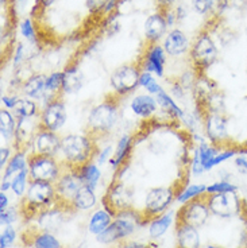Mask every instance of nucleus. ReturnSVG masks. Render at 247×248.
I'll list each match as a JSON object with an SVG mask.
<instances>
[{
  "label": "nucleus",
  "mask_w": 247,
  "mask_h": 248,
  "mask_svg": "<svg viewBox=\"0 0 247 248\" xmlns=\"http://www.w3.org/2000/svg\"><path fill=\"white\" fill-rule=\"evenodd\" d=\"M219 58V47L208 30H203L195 38L189 49V60L192 69L198 73H205L216 63Z\"/></svg>",
  "instance_id": "nucleus-5"
},
{
  "label": "nucleus",
  "mask_w": 247,
  "mask_h": 248,
  "mask_svg": "<svg viewBox=\"0 0 247 248\" xmlns=\"http://www.w3.org/2000/svg\"><path fill=\"white\" fill-rule=\"evenodd\" d=\"M57 204L56 186L46 181H30L19 212L26 220H35L38 213Z\"/></svg>",
  "instance_id": "nucleus-2"
},
{
  "label": "nucleus",
  "mask_w": 247,
  "mask_h": 248,
  "mask_svg": "<svg viewBox=\"0 0 247 248\" xmlns=\"http://www.w3.org/2000/svg\"><path fill=\"white\" fill-rule=\"evenodd\" d=\"M26 60V47L25 45L22 42H18L15 45V49H14V58H13V63L14 68H18L19 65Z\"/></svg>",
  "instance_id": "nucleus-47"
},
{
  "label": "nucleus",
  "mask_w": 247,
  "mask_h": 248,
  "mask_svg": "<svg viewBox=\"0 0 247 248\" xmlns=\"http://www.w3.org/2000/svg\"><path fill=\"white\" fill-rule=\"evenodd\" d=\"M13 112L16 119H35L37 116H39L41 109H39L37 101L27 99V97H22L18 100Z\"/></svg>",
  "instance_id": "nucleus-33"
},
{
  "label": "nucleus",
  "mask_w": 247,
  "mask_h": 248,
  "mask_svg": "<svg viewBox=\"0 0 247 248\" xmlns=\"http://www.w3.org/2000/svg\"><path fill=\"white\" fill-rule=\"evenodd\" d=\"M203 127L208 142L217 146H227L230 143L229 119L226 113L204 112Z\"/></svg>",
  "instance_id": "nucleus-14"
},
{
  "label": "nucleus",
  "mask_w": 247,
  "mask_h": 248,
  "mask_svg": "<svg viewBox=\"0 0 247 248\" xmlns=\"http://www.w3.org/2000/svg\"><path fill=\"white\" fill-rule=\"evenodd\" d=\"M114 221V216L108 211H105L104 208L103 209H99L93 213L91 218H89V223H88V231L93 233V235H99L103 231H105L110 224Z\"/></svg>",
  "instance_id": "nucleus-32"
},
{
  "label": "nucleus",
  "mask_w": 247,
  "mask_h": 248,
  "mask_svg": "<svg viewBox=\"0 0 247 248\" xmlns=\"http://www.w3.org/2000/svg\"><path fill=\"white\" fill-rule=\"evenodd\" d=\"M96 139L89 134H69L61 138L60 161L64 168L79 169L98 154Z\"/></svg>",
  "instance_id": "nucleus-1"
},
{
  "label": "nucleus",
  "mask_w": 247,
  "mask_h": 248,
  "mask_svg": "<svg viewBox=\"0 0 247 248\" xmlns=\"http://www.w3.org/2000/svg\"><path fill=\"white\" fill-rule=\"evenodd\" d=\"M19 97L18 96H15V94H3L1 96V104L3 107L6 108V109H10V111H13L15 106H16V103H18Z\"/></svg>",
  "instance_id": "nucleus-50"
},
{
  "label": "nucleus",
  "mask_w": 247,
  "mask_h": 248,
  "mask_svg": "<svg viewBox=\"0 0 247 248\" xmlns=\"http://www.w3.org/2000/svg\"><path fill=\"white\" fill-rule=\"evenodd\" d=\"M174 13H176V16H177V22H181L188 16V11H186L185 6H177L174 8Z\"/></svg>",
  "instance_id": "nucleus-55"
},
{
  "label": "nucleus",
  "mask_w": 247,
  "mask_h": 248,
  "mask_svg": "<svg viewBox=\"0 0 247 248\" xmlns=\"http://www.w3.org/2000/svg\"><path fill=\"white\" fill-rule=\"evenodd\" d=\"M217 37H219V42H220L223 47H227V46L232 45L236 41V34L230 29H223Z\"/></svg>",
  "instance_id": "nucleus-46"
},
{
  "label": "nucleus",
  "mask_w": 247,
  "mask_h": 248,
  "mask_svg": "<svg viewBox=\"0 0 247 248\" xmlns=\"http://www.w3.org/2000/svg\"><path fill=\"white\" fill-rule=\"evenodd\" d=\"M141 66L138 62L124 63L114 70L110 78V84L112 88V94L120 100L124 96H129L130 93L139 87V77H141Z\"/></svg>",
  "instance_id": "nucleus-7"
},
{
  "label": "nucleus",
  "mask_w": 247,
  "mask_h": 248,
  "mask_svg": "<svg viewBox=\"0 0 247 248\" xmlns=\"http://www.w3.org/2000/svg\"><path fill=\"white\" fill-rule=\"evenodd\" d=\"M234 166L236 171L242 175H247V151H241L234 158Z\"/></svg>",
  "instance_id": "nucleus-45"
},
{
  "label": "nucleus",
  "mask_w": 247,
  "mask_h": 248,
  "mask_svg": "<svg viewBox=\"0 0 247 248\" xmlns=\"http://www.w3.org/2000/svg\"><path fill=\"white\" fill-rule=\"evenodd\" d=\"M14 1H18V3H22V1H25V0H14Z\"/></svg>",
  "instance_id": "nucleus-63"
},
{
  "label": "nucleus",
  "mask_w": 247,
  "mask_h": 248,
  "mask_svg": "<svg viewBox=\"0 0 247 248\" xmlns=\"http://www.w3.org/2000/svg\"><path fill=\"white\" fill-rule=\"evenodd\" d=\"M8 205H10V199H8L6 192H0V212L6 211L7 208H10Z\"/></svg>",
  "instance_id": "nucleus-56"
},
{
  "label": "nucleus",
  "mask_w": 247,
  "mask_h": 248,
  "mask_svg": "<svg viewBox=\"0 0 247 248\" xmlns=\"http://www.w3.org/2000/svg\"><path fill=\"white\" fill-rule=\"evenodd\" d=\"M207 197L208 196L205 193V194L200 196V197H196V199L185 202L176 213V220L189 224V225L198 228V230L204 227L211 216Z\"/></svg>",
  "instance_id": "nucleus-12"
},
{
  "label": "nucleus",
  "mask_w": 247,
  "mask_h": 248,
  "mask_svg": "<svg viewBox=\"0 0 247 248\" xmlns=\"http://www.w3.org/2000/svg\"><path fill=\"white\" fill-rule=\"evenodd\" d=\"M205 190H207V186L205 185H185L184 187H181L177 190V196H176V200L181 202V204H185L191 200L196 199V197H200L205 194Z\"/></svg>",
  "instance_id": "nucleus-35"
},
{
  "label": "nucleus",
  "mask_w": 247,
  "mask_h": 248,
  "mask_svg": "<svg viewBox=\"0 0 247 248\" xmlns=\"http://www.w3.org/2000/svg\"><path fill=\"white\" fill-rule=\"evenodd\" d=\"M176 223L173 212H165L161 216H157L148 223V233L151 239H160L166 233V231L170 228V225Z\"/></svg>",
  "instance_id": "nucleus-29"
},
{
  "label": "nucleus",
  "mask_w": 247,
  "mask_h": 248,
  "mask_svg": "<svg viewBox=\"0 0 247 248\" xmlns=\"http://www.w3.org/2000/svg\"><path fill=\"white\" fill-rule=\"evenodd\" d=\"M130 108L135 116L143 119V120L153 119L157 111L160 109L155 96L150 94V93H141V94L134 96V99L131 100L130 103Z\"/></svg>",
  "instance_id": "nucleus-23"
},
{
  "label": "nucleus",
  "mask_w": 247,
  "mask_h": 248,
  "mask_svg": "<svg viewBox=\"0 0 247 248\" xmlns=\"http://www.w3.org/2000/svg\"><path fill=\"white\" fill-rule=\"evenodd\" d=\"M162 47H164L167 56L181 57L185 56L186 53H189L191 44H189V39L186 37L185 32L181 29L174 27L172 30L167 31L166 35L164 37Z\"/></svg>",
  "instance_id": "nucleus-18"
},
{
  "label": "nucleus",
  "mask_w": 247,
  "mask_h": 248,
  "mask_svg": "<svg viewBox=\"0 0 247 248\" xmlns=\"http://www.w3.org/2000/svg\"><path fill=\"white\" fill-rule=\"evenodd\" d=\"M66 118H68V113H66L62 96H57L42 104L39 116H38V123L41 128L57 132L64 127Z\"/></svg>",
  "instance_id": "nucleus-13"
},
{
  "label": "nucleus",
  "mask_w": 247,
  "mask_h": 248,
  "mask_svg": "<svg viewBox=\"0 0 247 248\" xmlns=\"http://www.w3.org/2000/svg\"><path fill=\"white\" fill-rule=\"evenodd\" d=\"M57 0H37L35 3V8H41V10H46L50 6H53Z\"/></svg>",
  "instance_id": "nucleus-58"
},
{
  "label": "nucleus",
  "mask_w": 247,
  "mask_h": 248,
  "mask_svg": "<svg viewBox=\"0 0 247 248\" xmlns=\"http://www.w3.org/2000/svg\"><path fill=\"white\" fill-rule=\"evenodd\" d=\"M166 20L161 10H157L155 13L150 14L145 22L143 32H145V41L146 45L158 44L166 34Z\"/></svg>",
  "instance_id": "nucleus-20"
},
{
  "label": "nucleus",
  "mask_w": 247,
  "mask_h": 248,
  "mask_svg": "<svg viewBox=\"0 0 247 248\" xmlns=\"http://www.w3.org/2000/svg\"><path fill=\"white\" fill-rule=\"evenodd\" d=\"M166 53L162 45L153 44L146 45L143 49L142 57L138 60V65L142 72H148L155 77H164L165 75V65H166Z\"/></svg>",
  "instance_id": "nucleus-15"
},
{
  "label": "nucleus",
  "mask_w": 247,
  "mask_h": 248,
  "mask_svg": "<svg viewBox=\"0 0 247 248\" xmlns=\"http://www.w3.org/2000/svg\"><path fill=\"white\" fill-rule=\"evenodd\" d=\"M54 186H56L57 204L61 205L62 208L68 211H72L70 204L76 197V194L84 186L77 169L64 168V171L60 175V178L54 182Z\"/></svg>",
  "instance_id": "nucleus-11"
},
{
  "label": "nucleus",
  "mask_w": 247,
  "mask_h": 248,
  "mask_svg": "<svg viewBox=\"0 0 247 248\" xmlns=\"http://www.w3.org/2000/svg\"><path fill=\"white\" fill-rule=\"evenodd\" d=\"M19 31L22 34V37L26 41H29L30 44H37L38 42V34L35 29V23L33 22L31 18L22 19V22L19 23Z\"/></svg>",
  "instance_id": "nucleus-39"
},
{
  "label": "nucleus",
  "mask_w": 247,
  "mask_h": 248,
  "mask_svg": "<svg viewBox=\"0 0 247 248\" xmlns=\"http://www.w3.org/2000/svg\"><path fill=\"white\" fill-rule=\"evenodd\" d=\"M77 171H79V175L82 181V185L92 189V190L98 187L100 178H101V171H100L99 165L96 162H88V163L77 169Z\"/></svg>",
  "instance_id": "nucleus-30"
},
{
  "label": "nucleus",
  "mask_w": 247,
  "mask_h": 248,
  "mask_svg": "<svg viewBox=\"0 0 247 248\" xmlns=\"http://www.w3.org/2000/svg\"><path fill=\"white\" fill-rule=\"evenodd\" d=\"M155 100L158 103V107H160L161 111L164 112L169 119L181 120V119L184 118V115H185L184 109L176 103V100L170 96V93L166 92L165 89H162L160 93L155 94Z\"/></svg>",
  "instance_id": "nucleus-26"
},
{
  "label": "nucleus",
  "mask_w": 247,
  "mask_h": 248,
  "mask_svg": "<svg viewBox=\"0 0 247 248\" xmlns=\"http://www.w3.org/2000/svg\"><path fill=\"white\" fill-rule=\"evenodd\" d=\"M177 196V187L174 186H160L150 189L145 199L142 215L145 221L150 223L153 218L161 216L169 209Z\"/></svg>",
  "instance_id": "nucleus-6"
},
{
  "label": "nucleus",
  "mask_w": 247,
  "mask_h": 248,
  "mask_svg": "<svg viewBox=\"0 0 247 248\" xmlns=\"http://www.w3.org/2000/svg\"><path fill=\"white\" fill-rule=\"evenodd\" d=\"M169 93H170V96H172L174 100H181L186 96V89L180 84L179 80H176L174 82L170 84Z\"/></svg>",
  "instance_id": "nucleus-49"
},
{
  "label": "nucleus",
  "mask_w": 247,
  "mask_h": 248,
  "mask_svg": "<svg viewBox=\"0 0 247 248\" xmlns=\"http://www.w3.org/2000/svg\"><path fill=\"white\" fill-rule=\"evenodd\" d=\"M46 78L48 76L44 73H35L26 78L22 84V93L27 99L34 101H42L46 103L49 100V93L46 89Z\"/></svg>",
  "instance_id": "nucleus-21"
},
{
  "label": "nucleus",
  "mask_w": 247,
  "mask_h": 248,
  "mask_svg": "<svg viewBox=\"0 0 247 248\" xmlns=\"http://www.w3.org/2000/svg\"><path fill=\"white\" fill-rule=\"evenodd\" d=\"M60 147H61V138L57 135V132L39 128L34 138L30 154L57 156L60 153Z\"/></svg>",
  "instance_id": "nucleus-16"
},
{
  "label": "nucleus",
  "mask_w": 247,
  "mask_h": 248,
  "mask_svg": "<svg viewBox=\"0 0 247 248\" xmlns=\"http://www.w3.org/2000/svg\"><path fill=\"white\" fill-rule=\"evenodd\" d=\"M68 209L62 208L61 205H53L48 209H45L41 213H38L35 217L38 230L50 232V233H56L61 230V227L65 223Z\"/></svg>",
  "instance_id": "nucleus-17"
},
{
  "label": "nucleus",
  "mask_w": 247,
  "mask_h": 248,
  "mask_svg": "<svg viewBox=\"0 0 247 248\" xmlns=\"http://www.w3.org/2000/svg\"><path fill=\"white\" fill-rule=\"evenodd\" d=\"M158 4V10H167L172 8L173 4L176 3V0H155Z\"/></svg>",
  "instance_id": "nucleus-57"
},
{
  "label": "nucleus",
  "mask_w": 247,
  "mask_h": 248,
  "mask_svg": "<svg viewBox=\"0 0 247 248\" xmlns=\"http://www.w3.org/2000/svg\"><path fill=\"white\" fill-rule=\"evenodd\" d=\"M134 143H135V139L130 134H123L119 138L116 146L114 149V154L108 162L115 171L117 169L127 166V162L130 161L131 153L134 150Z\"/></svg>",
  "instance_id": "nucleus-22"
},
{
  "label": "nucleus",
  "mask_w": 247,
  "mask_h": 248,
  "mask_svg": "<svg viewBox=\"0 0 247 248\" xmlns=\"http://www.w3.org/2000/svg\"><path fill=\"white\" fill-rule=\"evenodd\" d=\"M29 184H30L29 168H25L11 180V190H13V193L16 197H23L26 192H27Z\"/></svg>",
  "instance_id": "nucleus-36"
},
{
  "label": "nucleus",
  "mask_w": 247,
  "mask_h": 248,
  "mask_svg": "<svg viewBox=\"0 0 247 248\" xmlns=\"http://www.w3.org/2000/svg\"><path fill=\"white\" fill-rule=\"evenodd\" d=\"M222 147H224V146H217V144H214V143L208 142V140H201L198 143L195 151H196L198 159H200V163L203 165L205 171H210V170L215 168L214 162H215L216 155L220 153Z\"/></svg>",
  "instance_id": "nucleus-28"
},
{
  "label": "nucleus",
  "mask_w": 247,
  "mask_h": 248,
  "mask_svg": "<svg viewBox=\"0 0 247 248\" xmlns=\"http://www.w3.org/2000/svg\"><path fill=\"white\" fill-rule=\"evenodd\" d=\"M19 248H34V247H31V246H27V244H22V246H20Z\"/></svg>",
  "instance_id": "nucleus-62"
},
{
  "label": "nucleus",
  "mask_w": 247,
  "mask_h": 248,
  "mask_svg": "<svg viewBox=\"0 0 247 248\" xmlns=\"http://www.w3.org/2000/svg\"><path fill=\"white\" fill-rule=\"evenodd\" d=\"M164 16H165V20H166L167 27H173L177 22V16H176V13H174L173 8H167V10H161Z\"/></svg>",
  "instance_id": "nucleus-53"
},
{
  "label": "nucleus",
  "mask_w": 247,
  "mask_h": 248,
  "mask_svg": "<svg viewBox=\"0 0 247 248\" xmlns=\"http://www.w3.org/2000/svg\"><path fill=\"white\" fill-rule=\"evenodd\" d=\"M98 202V197L95 194V190L89 189L87 186H82L80 192L76 194V197L70 204L72 211H88L92 209L93 206Z\"/></svg>",
  "instance_id": "nucleus-31"
},
{
  "label": "nucleus",
  "mask_w": 247,
  "mask_h": 248,
  "mask_svg": "<svg viewBox=\"0 0 247 248\" xmlns=\"http://www.w3.org/2000/svg\"><path fill=\"white\" fill-rule=\"evenodd\" d=\"M62 94H74L84 85V75L77 63H70L62 70Z\"/></svg>",
  "instance_id": "nucleus-25"
},
{
  "label": "nucleus",
  "mask_w": 247,
  "mask_h": 248,
  "mask_svg": "<svg viewBox=\"0 0 247 248\" xmlns=\"http://www.w3.org/2000/svg\"><path fill=\"white\" fill-rule=\"evenodd\" d=\"M11 156H13L11 149L8 146H1V149H0V168L1 170H4L8 161L11 159Z\"/></svg>",
  "instance_id": "nucleus-51"
},
{
  "label": "nucleus",
  "mask_w": 247,
  "mask_h": 248,
  "mask_svg": "<svg viewBox=\"0 0 247 248\" xmlns=\"http://www.w3.org/2000/svg\"><path fill=\"white\" fill-rule=\"evenodd\" d=\"M119 101L120 100L111 94L91 108L87 118V134L96 139L111 132L119 119Z\"/></svg>",
  "instance_id": "nucleus-3"
},
{
  "label": "nucleus",
  "mask_w": 247,
  "mask_h": 248,
  "mask_svg": "<svg viewBox=\"0 0 247 248\" xmlns=\"http://www.w3.org/2000/svg\"><path fill=\"white\" fill-rule=\"evenodd\" d=\"M39 123L34 119H18L15 137H14V146L15 150H25L27 151L31 149L34 138L39 130Z\"/></svg>",
  "instance_id": "nucleus-19"
},
{
  "label": "nucleus",
  "mask_w": 247,
  "mask_h": 248,
  "mask_svg": "<svg viewBox=\"0 0 247 248\" xmlns=\"http://www.w3.org/2000/svg\"><path fill=\"white\" fill-rule=\"evenodd\" d=\"M108 3V0H85V7L88 13L92 14L95 16H103L104 8Z\"/></svg>",
  "instance_id": "nucleus-44"
},
{
  "label": "nucleus",
  "mask_w": 247,
  "mask_h": 248,
  "mask_svg": "<svg viewBox=\"0 0 247 248\" xmlns=\"http://www.w3.org/2000/svg\"><path fill=\"white\" fill-rule=\"evenodd\" d=\"M112 154H114L112 146H105V147H103V149L98 151V154H96V163H98L99 166L100 165L103 166L104 163L110 162Z\"/></svg>",
  "instance_id": "nucleus-48"
},
{
  "label": "nucleus",
  "mask_w": 247,
  "mask_h": 248,
  "mask_svg": "<svg viewBox=\"0 0 247 248\" xmlns=\"http://www.w3.org/2000/svg\"><path fill=\"white\" fill-rule=\"evenodd\" d=\"M16 239V231L13 227H4L0 235V248H8L13 246Z\"/></svg>",
  "instance_id": "nucleus-43"
},
{
  "label": "nucleus",
  "mask_w": 247,
  "mask_h": 248,
  "mask_svg": "<svg viewBox=\"0 0 247 248\" xmlns=\"http://www.w3.org/2000/svg\"><path fill=\"white\" fill-rule=\"evenodd\" d=\"M136 224H146V221L142 212L131 208L129 211L119 213L110 224V227L96 236V239L101 244H116L126 240L135 231Z\"/></svg>",
  "instance_id": "nucleus-4"
},
{
  "label": "nucleus",
  "mask_w": 247,
  "mask_h": 248,
  "mask_svg": "<svg viewBox=\"0 0 247 248\" xmlns=\"http://www.w3.org/2000/svg\"><path fill=\"white\" fill-rule=\"evenodd\" d=\"M64 171V165L57 156L30 154L29 156V174L30 181L56 182Z\"/></svg>",
  "instance_id": "nucleus-8"
},
{
  "label": "nucleus",
  "mask_w": 247,
  "mask_h": 248,
  "mask_svg": "<svg viewBox=\"0 0 247 248\" xmlns=\"http://www.w3.org/2000/svg\"><path fill=\"white\" fill-rule=\"evenodd\" d=\"M22 237V244H27L34 248H62V244L57 239L54 233L45 232L34 228L33 231H25Z\"/></svg>",
  "instance_id": "nucleus-24"
},
{
  "label": "nucleus",
  "mask_w": 247,
  "mask_h": 248,
  "mask_svg": "<svg viewBox=\"0 0 247 248\" xmlns=\"http://www.w3.org/2000/svg\"><path fill=\"white\" fill-rule=\"evenodd\" d=\"M29 156L30 154L25 150H15L11 159L8 161L7 166L3 170L1 181H11L23 169L29 168Z\"/></svg>",
  "instance_id": "nucleus-27"
},
{
  "label": "nucleus",
  "mask_w": 247,
  "mask_h": 248,
  "mask_svg": "<svg viewBox=\"0 0 247 248\" xmlns=\"http://www.w3.org/2000/svg\"><path fill=\"white\" fill-rule=\"evenodd\" d=\"M227 192H238V186L232 184L231 181L220 180L217 182H214L211 185L207 186L205 193L211 196V194H217V193H227Z\"/></svg>",
  "instance_id": "nucleus-40"
},
{
  "label": "nucleus",
  "mask_w": 247,
  "mask_h": 248,
  "mask_svg": "<svg viewBox=\"0 0 247 248\" xmlns=\"http://www.w3.org/2000/svg\"><path fill=\"white\" fill-rule=\"evenodd\" d=\"M192 7L200 15H208L216 8V0H192Z\"/></svg>",
  "instance_id": "nucleus-41"
},
{
  "label": "nucleus",
  "mask_w": 247,
  "mask_h": 248,
  "mask_svg": "<svg viewBox=\"0 0 247 248\" xmlns=\"http://www.w3.org/2000/svg\"><path fill=\"white\" fill-rule=\"evenodd\" d=\"M243 217H245V220H246V227H247V204H245V209H243Z\"/></svg>",
  "instance_id": "nucleus-60"
},
{
  "label": "nucleus",
  "mask_w": 247,
  "mask_h": 248,
  "mask_svg": "<svg viewBox=\"0 0 247 248\" xmlns=\"http://www.w3.org/2000/svg\"><path fill=\"white\" fill-rule=\"evenodd\" d=\"M230 7L241 13H245L247 11V0H230Z\"/></svg>",
  "instance_id": "nucleus-54"
},
{
  "label": "nucleus",
  "mask_w": 247,
  "mask_h": 248,
  "mask_svg": "<svg viewBox=\"0 0 247 248\" xmlns=\"http://www.w3.org/2000/svg\"><path fill=\"white\" fill-rule=\"evenodd\" d=\"M208 196V194H207ZM211 215L220 218H232L242 216L245 209V201L238 197L236 192L217 193L207 197Z\"/></svg>",
  "instance_id": "nucleus-10"
},
{
  "label": "nucleus",
  "mask_w": 247,
  "mask_h": 248,
  "mask_svg": "<svg viewBox=\"0 0 247 248\" xmlns=\"http://www.w3.org/2000/svg\"><path fill=\"white\" fill-rule=\"evenodd\" d=\"M139 87L145 88L148 93L155 96L157 93H160L164 88L161 87V84L158 82V80L155 78L154 75L148 73V72H142L141 73V77H139Z\"/></svg>",
  "instance_id": "nucleus-38"
},
{
  "label": "nucleus",
  "mask_w": 247,
  "mask_h": 248,
  "mask_svg": "<svg viewBox=\"0 0 247 248\" xmlns=\"http://www.w3.org/2000/svg\"><path fill=\"white\" fill-rule=\"evenodd\" d=\"M0 4L3 7H7V4H8V0H0Z\"/></svg>",
  "instance_id": "nucleus-61"
},
{
  "label": "nucleus",
  "mask_w": 247,
  "mask_h": 248,
  "mask_svg": "<svg viewBox=\"0 0 247 248\" xmlns=\"http://www.w3.org/2000/svg\"><path fill=\"white\" fill-rule=\"evenodd\" d=\"M114 248H151L148 244L139 242H129V240H122V242L116 243Z\"/></svg>",
  "instance_id": "nucleus-52"
},
{
  "label": "nucleus",
  "mask_w": 247,
  "mask_h": 248,
  "mask_svg": "<svg viewBox=\"0 0 247 248\" xmlns=\"http://www.w3.org/2000/svg\"><path fill=\"white\" fill-rule=\"evenodd\" d=\"M103 206L114 218L124 211L134 208V192L120 180H115L107 189L103 197Z\"/></svg>",
  "instance_id": "nucleus-9"
},
{
  "label": "nucleus",
  "mask_w": 247,
  "mask_h": 248,
  "mask_svg": "<svg viewBox=\"0 0 247 248\" xmlns=\"http://www.w3.org/2000/svg\"><path fill=\"white\" fill-rule=\"evenodd\" d=\"M62 80H64V73L62 70H57L48 76L46 78V89L49 93V100L57 96H62Z\"/></svg>",
  "instance_id": "nucleus-37"
},
{
  "label": "nucleus",
  "mask_w": 247,
  "mask_h": 248,
  "mask_svg": "<svg viewBox=\"0 0 247 248\" xmlns=\"http://www.w3.org/2000/svg\"><path fill=\"white\" fill-rule=\"evenodd\" d=\"M246 37H247V29H246Z\"/></svg>",
  "instance_id": "nucleus-64"
},
{
  "label": "nucleus",
  "mask_w": 247,
  "mask_h": 248,
  "mask_svg": "<svg viewBox=\"0 0 247 248\" xmlns=\"http://www.w3.org/2000/svg\"><path fill=\"white\" fill-rule=\"evenodd\" d=\"M18 119L15 118L13 111L1 108L0 109V135L1 139H13L15 137V130H16Z\"/></svg>",
  "instance_id": "nucleus-34"
},
{
  "label": "nucleus",
  "mask_w": 247,
  "mask_h": 248,
  "mask_svg": "<svg viewBox=\"0 0 247 248\" xmlns=\"http://www.w3.org/2000/svg\"><path fill=\"white\" fill-rule=\"evenodd\" d=\"M201 248H224L223 246H217V244H212V243H208L205 246H201Z\"/></svg>",
  "instance_id": "nucleus-59"
},
{
  "label": "nucleus",
  "mask_w": 247,
  "mask_h": 248,
  "mask_svg": "<svg viewBox=\"0 0 247 248\" xmlns=\"http://www.w3.org/2000/svg\"><path fill=\"white\" fill-rule=\"evenodd\" d=\"M19 215H20V212L16 208H7L6 211L0 212V224H1V227H10V225H13L16 220H18Z\"/></svg>",
  "instance_id": "nucleus-42"
}]
</instances>
